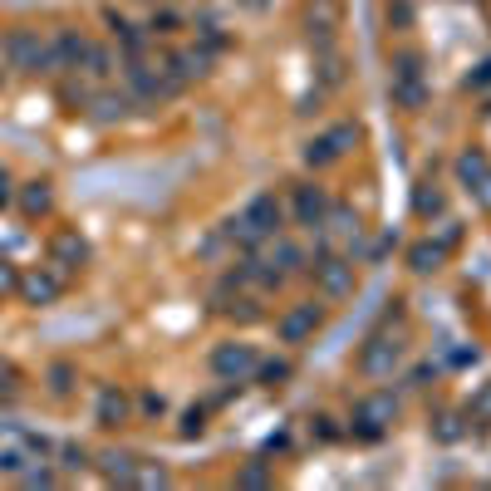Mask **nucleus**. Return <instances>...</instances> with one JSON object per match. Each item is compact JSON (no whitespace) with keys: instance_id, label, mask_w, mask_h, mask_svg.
Wrapping results in <instances>:
<instances>
[{"instance_id":"obj_1","label":"nucleus","mask_w":491,"mask_h":491,"mask_svg":"<svg viewBox=\"0 0 491 491\" xmlns=\"http://www.w3.org/2000/svg\"><path fill=\"white\" fill-rule=\"evenodd\" d=\"M280 222V211H276V202H270V197H260L256 206H251V231H270V226H276Z\"/></svg>"},{"instance_id":"obj_2","label":"nucleus","mask_w":491,"mask_h":491,"mask_svg":"<svg viewBox=\"0 0 491 491\" xmlns=\"http://www.w3.org/2000/svg\"><path fill=\"white\" fill-rule=\"evenodd\" d=\"M319 276H324V290H330V295H344V290H349V270H344L339 260H330Z\"/></svg>"},{"instance_id":"obj_3","label":"nucleus","mask_w":491,"mask_h":491,"mask_svg":"<svg viewBox=\"0 0 491 491\" xmlns=\"http://www.w3.org/2000/svg\"><path fill=\"white\" fill-rule=\"evenodd\" d=\"M310 324H314V310H300L295 319H285V339H300V334L310 330Z\"/></svg>"},{"instance_id":"obj_4","label":"nucleus","mask_w":491,"mask_h":491,"mask_svg":"<svg viewBox=\"0 0 491 491\" xmlns=\"http://www.w3.org/2000/svg\"><path fill=\"white\" fill-rule=\"evenodd\" d=\"M216 364H222L226 373H231V368H251V354H246V349H226L222 359H216Z\"/></svg>"},{"instance_id":"obj_5","label":"nucleus","mask_w":491,"mask_h":491,"mask_svg":"<svg viewBox=\"0 0 491 491\" xmlns=\"http://www.w3.org/2000/svg\"><path fill=\"white\" fill-rule=\"evenodd\" d=\"M300 211H305V222H310V216H319V197L305 192V197H300Z\"/></svg>"},{"instance_id":"obj_6","label":"nucleus","mask_w":491,"mask_h":491,"mask_svg":"<svg viewBox=\"0 0 491 491\" xmlns=\"http://www.w3.org/2000/svg\"><path fill=\"white\" fill-rule=\"evenodd\" d=\"M0 290H10V276H6V270H0Z\"/></svg>"}]
</instances>
